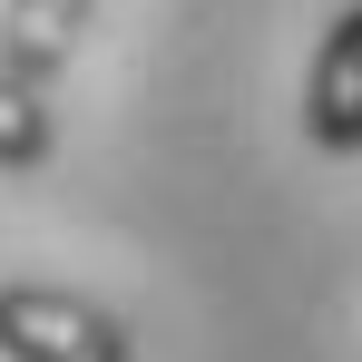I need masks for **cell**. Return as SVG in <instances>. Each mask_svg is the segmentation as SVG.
Segmentation results:
<instances>
[{
	"label": "cell",
	"instance_id": "2",
	"mask_svg": "<svg viewBox=\"0 0 362 362\" xmlns=\"http://www.w3.org/2000/svg\"><path fill=\"white\" fill-rule=\"evenodd\" d=\"M303 137L323 157H362V0H343L323 30H313V59H303Z\"/></svg>",
	"mask_w": 362,
	"mask_h": 362
},
{
	"label": "cell",
	"instance_id": "1",
	"mask_svg": "<svg viewBox=\"0 0 362 362\" xmlns=\"http://www.w3.org/2000/svg\"><path fill=\"white\" fill-rule=\"evenodd\" d=\"M0 362H137V333L118 303L78 294V284L10 274L0 284Z\"/></svg>",
	"mask_w": 362,
	"mask_h": 362
},
{
	"label": "cell",
	"instance_id": "3",
	"mask_svg": "<svg viewBox=\"0 0 362 362\" xmlns=\"http://www.w3.org/2000/svg\"><path fill=\"white\" fill-rule=\"evenodd\" d=\"M88 20H98V0H0V49L30 69L40 88H59L69 59H78V40H88Z\"/></svg>",
	"mask_w": 362,
	"mask_h": 362
},
{
	"label": "cell",
	"instance_id": "4",
	"mask_svg": "<svg viewBox=\"0 0 362 362\" xmlns=\"http://www.w3.org/2000/svg\"><path fill=\"white\" fill-rule=\"evenodd\" d=\"M59 157V118H49V88L0 49V177H40Z\"/></svg>",
	"mask_w": 362,
	"mask_h": 362
}]
</instances>
